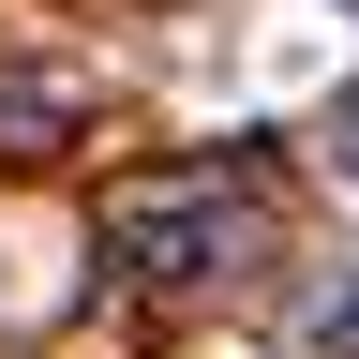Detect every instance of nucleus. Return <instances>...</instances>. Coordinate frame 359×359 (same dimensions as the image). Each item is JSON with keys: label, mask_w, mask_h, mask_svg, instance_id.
<instances>
[{"label": "nucleus", "mask_w": 359, "mask_h": 359, "mask_svg": "<svg viewBox=\"0 0 359 359\" xmlns=\"http://www.w3.org/2000/svg\"><path fill=\"white\" fill-rule=\"evenodd\" d=\"M224 240H240V210H210V195H195V210H135V224H120V255L150 269V285H180V269L224 255Z\"/></svg>", "instance_id": "1"}, {"label": "nucleus", "mask_w": 359, "mask_h": 359, "mask_svg": "<svg viewBox=\"0 0 359 359\" xmlns=\"http://www.w3.org/2000/svg\"><path fill=\"white\" fill-rule=\"evenodd\" d=\"M314 344H359V285H344V299H314Z\"/></svg>", "instance_id": "2"}]
</instances>
